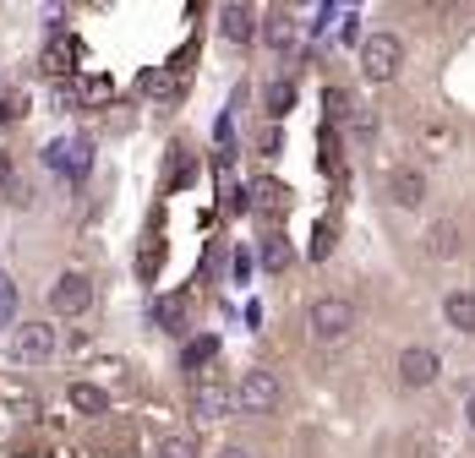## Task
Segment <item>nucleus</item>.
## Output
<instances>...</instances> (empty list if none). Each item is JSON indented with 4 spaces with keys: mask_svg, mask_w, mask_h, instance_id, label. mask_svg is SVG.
<instances>
[{
    "mask_svg": "<svg viewBox=\"0 0 475 458\" xmlns=\"http://www.w3.org/2000/svg\"><path fill=\"white\" fill-rule=\"evenodd\" d=\"M350 327H356V306L350 301H339V294H323V301H311L306 311V333L317 344H344L350 339Z\"/></svg>",
    "mask_w": 475,
    "mask_h": 458,
    "instance_id": "nucleus-1",
    "label": "nucleus"
},
{
    "mask_svg": "<svg viewBox=\"0 0 475 458\" xmlns=\"http://www.w3.org/2000/svg\"><path fill=\"white\" fill-rule=\"evenodd\" d=\"M404 65V44L394 39V33H372V39L361 44V72L366 82H394Z\"/></svg>",
    "mask_w": 475,
    "mask_h": 458,
    "instance_id": "nucleus-2",
    "label": "nucleus"
},
{
    "mask_svg": "<svg viewBox=\"0 0 475 458\" xmlns=\"http://www.w3.org/2000/svg\"><path fill=\"white\" fill-rule=\"evenodd\" d=\"M44 164H50V170H60V175H72V180H82L88 164H93V142L88 137H55L44 148Z\"/></svg>",
    "mask_w": 475,
    "mask_h": 458,
    "instance_id": "nucleus-3",
    "label": "nucleus"
},
{
    "mask_svg": "<svg viewBox=\"0 0 475 458\" xmlns=\"http://www.w3.org/2000/svg\"><path fill=\"white\" fill-rule=\"evenodd\" d=\"M88 306H93V284H88V273H60L55 289H50V311H55V317H82Z\"/></svg>",
    "mask_w": 475,
    "mask_h": 458,
    "instance_id": "nucleus-4",
    "label": "nucleus"
},
{
    "mask_svg": "<svg viewBox=\"0 0 475 458\" xmlns=\"http://www.w3.org/2000/svg\"><path fill=\"white\" fill-rule=\"evenodd\" d=\"M235 404H241L246 415H268V409H279V377H273V371H246L241 387H235Z\"/></svg>",
    "mask_w": 475,
    "mask_h": 458,
    "instance_id": "nucleus-5",
    "label": "nucleus"
},
{
    "mask_svg": "<svg viewBox=\"0 0 475 458\" xmlns=\"http://www.w3.org/2000/svg\"><path fill=\"white\" fill-rule=\"evenodd\" d=\"M235 404V393L218 382L213 371H203V377H192V409H197V420H225V409Z\"/></svg>",
    "mask_w": 475,
    "mask_h": 458,
    "instance_id": "nucleus-6",
    "label": "nucleus"
},
{
    "mask_svg": "<svg viewBox=\"0 0 475 458\" xmlns=\"http://www.w3.org/2000/svg\"><path fill=\"white\" fill-rule=\"evenodd\" d=\"M11 355L17 360H50L55 355V327L50 322H22L11 333Z\"/></svg>",
    "mask_w": 475,
    "mask_h": 458,
    "instance_id": "nucleus-7",
    "label": "nucleus"
},
{
    "mask_svg": "<svg viewBox=\"0 0 475 458\" xmlns=\"http://www.w3.org/2000/svg\"><path fill=\"white\" fill-rule=\"evenodd\" d=\"M437 371H442V360H437V349H404L399 355V382L404 387H432L437 382Z\"/></svg>",
    "mask_w": 475,
    "mask_h": 458,
    "instance_id": "nucleus-8",
    "label": "nucleus"
},
{
    "mask_svg": "<svg viewBox=\"0 0 475 458\" xmlns=\"http://www.w3.org/2000/svg\"><path fill=\"white\" fill-rule=\"evenodd\" d=\"M388 196H394L399 208H421L426 202V175L410 170V164H399V170L388 175Z\"/></svg>",
    "mask_w": 475,
    "mask_h": 458,
    "instance_id": "nucleus-9",
    "label": "nucleus"
},
{
    "mask_svg": "<svg viewBox=\"0 0 475 458\" xmlns=\"http://www.w3.org/2000/svg\"><path fill=\"white\" fill-rule=\"evenodd\" d=\"M218 33H225L230 44H251L257 39V11L251 6H218Z\"/></svg>",
    "mask_w": 475,
    "mask_h": 458,
    "instance_id": "nucleus-10",
    "label": "nucleus"
},
{
    "mask_svg": "<svg viewBox=\"0 0 475 458\" xmlns=\"http://www.w3.org/2000/svg\"><path fill=\"white\" fill-rule=\"evenodd\" d=\"M295 33H301V22L284 11V6H273V11L263 17V39H268L273 50H295Z\"/></svg>",
    "mask_w": 475,
    "mask_h": 458,
    "instance_id": "nucleus-11",
    "label": "nucleus"
},
{
    "mask_svg": "<svg viewBox=\"0 0 475 458\" xmlns=\"http://www.w3.org/2000/svg\"><path fill=\"white\" fill-rule=\"evenodd\" d=\"M442 317H448V327H459V333H475V289H454L448 301H442Z\"/></svg>",
    "mask_w": 475,
    "mask_h": 458,
    "instance_id": "nucleus-12",
    "label": "nucleus"
},
{
    "mask_svg": "<svg viewBox=\"0 0 475 458\" xmlns=\"http://www.w3.org/2000/svg\"><path fill=\"white\" fill-rule=\"evenodd\" d=\"M426 251H432V256H442V262L459 256V224H454V218H437V224L426 229Z\"/></svg>",
    "mask_w": 475,
    "mask_h": 458,
    "instance_id": "nucleus-13",
    "label": "nucleus"
},
{
    "mask_svg": "<svg viewBox=\"0 0 475 458\" xmlns=\"http://www.w3.org/2000/svg\"><path fill=\"white\" fill-rule=\"evenodd\" d=\"M66 399H72V409H82V415H110V393L93 387V382H72Z\"/></svg>",
    "mask_w": 475,
    "mask_h": 458,
    "instance_id": "nucleus-14",
    "label": "nucleus"
},
{
    "mask_svg": "<svg viewBox=\"0 0 475 458\" xmlns=\"http://www.w3.org/2000/svg\"><path fill=\"white\" fill-rule=\"evenodd\" d=\"M153 322L165 327V333H180V322H186V294H158V301H153Z\"/></svg>",
    "mask_w": 475,
    "mask_h": 458,
    "instance_id": "nucleus-15",
    "label": "nucleus"
},
{
    "mask_svg": "<svg viewBox=\"0 0 475 458\" xmlns=\"http://www.w3.org/2000/svg\"><path fill=\"white\" fill-rule=\"evenodd\" d=\"M263 104H268V115H273V120H284V115L295 110V82H284V77H279V82H268V88H263Z\"/></svg>",
    "mask_w": 475,
    "mask_h": 458,
    "instance_id": "nucleus-16",
    "label": "nucleus"
},
{
    "mask_svg": "<svg viewBox=\"0 0 475 458\" xmlns=\"http://www.w3.org/2000/svg\"><path fill=\"white\" fill-rule=\"evenodd\" d=\"M213 355H218V339H213V333H203V339H192V344H186V355H180V366H186V371L197 377V371L208 366Z\"/></svg>",
    "mask_w": 475,
    "mask_h": 458,
    "instance_id": "nucleus-17",
    "label": "nucleus"
},
{
    "mask_svg": "<svg viewBox=\"0 0 475 458\" xmlns=\"http://www.w3.org/2000/svg\"><path fill=\"white\" fill-rule=\"evenodd\" d=\"M175 88H180V72L170 65V72H148L142 77V93L148 98H175Z\"/></svg>",
    "mask_w": 475,
    "mask_h": 458,
    "instance_id": "nucleus-18",
    "label": "nucleus"
},
{
    "mask_svg": "<svg viewBox=\"0 0 475 458\" xmlns=\"http://www.w3.org/2000/svg\"><path fill=\"white\" fill-rule=\"evenodd\" d=\"M263 268H268V273H284V268H290V246H284V235H268V240H263Z\"/></svg>",
    "mask_w": 475,
    "mask_h": 458,
    "instance_id": "nucleus-19",
    "label": "nucleus"
},
{
    "mask_svg": "<svg viewBox=\"0 0 475 458\" xmlns=\"http://www.w3.org/2000/svg\"><path fill=\"white\" fill-rule=\"evenodd\" d=\"M251 196H257V208L279 213V208H284V196H290V191H284L279 180H257V186H251Z\"/></svg>",
    "mask_w": 475,
    "mask_h": 458,
    "instance_id": "nucleus-20",
    "label": "nucleus"
},
{
    "mask_svg": "<svg viewBox=\"0 0 475 458\" xmlns=\"http://www.w3.org/2000/svg\"><path fill=\"white\" fill-rule=\"evenodd\" d=\"M323 104H328V120H350V115H356V98L344 93V88H328Z\"/></svg>",
    "mask_w": 475,
    "mask_h": 458,
    "instance_id": "nucleus-21",
    "label": "nucleus"
},
{
    "mask_svg": "<svg viewBox=\"0 0 475 458\" xmlns=\"http://www.w3.org/2000/svg\"><path fill=\"white\" fill-rule=\"evenodd\" d=\"M77 93H82V104H104V98H110L115 88H110V77H82V82H77Z\"/></svg>",
    "mask_w": 475,
    "mask_h": 458,
    "instance_id": "nucleus-22",
    "label": "nucleus"
},
{
    "mask_svg": "<svg viewBox=\"0 0 475 458\" xmlns=\"http://www.w3.org/2000/svg\"><path fill=\"white\" fill-rule=\"evenodd\" d=\"M350 131H356V142H372V137H377V115H372L366 104H356V115H350Z\"/></svg>",
    "mask_w": 475,
    "mask_h": 458,
    "instance_id": "nucleus-23",
    "label": "nucleus"
},
{
    "mask_svg": "<svg viewBox=\"0 0 475 458\" xmlns=\"http://www.w3.org/2000/svg\"><path fill=\"white\" fill-rule=\"evenodd\" d=\"M11 317H17V284L0 273V327H11Z\"/></svg>",
    "mask_w": 475,
    "mask_h": 458,
    "instance_id": "nucleus-24",
    "label": "nucleus"
},
{
    "mask_svg": "<svg viewBox=\"0 0 475 458\" xmlns=\"http://www.w3.org/2000/svg\"><path fill=\"white\" fill-rule=\"evenodd\" d=\"M158 458H197V442L192 437H165L158 442Z\"/></svg>",
    "mask_w": 475,
    "mask_h": 458,
    "instance_id": "nucleus-25",
    "label": "nucleus"
},
{
    "mask_svg": "<svg viewBox=\"0 0 475 458\" xmlns=\"http://www.w3.org/2000/svg\"><path fill=\"white\" fill-rule=\"evenodd\" d=\"M66 60H72V44H50V50H44V72L60 77V72H66Z\"/></svg>",
    "mask_w": 475,
    "mask_h": 458,
    "instance_id": "nucleus-26",
    "label": "nucleus"
},
{
    "mask_svg": "<svg viewBox=\"0 0 475 458\" xmlns=\"http://www.w3.org/2000/svg\"><path fill=\"white\" fill-rule=\"evenodd\" d=\"M333 251V224H317V240H311V256H328Z\"/></svg>",
    "mask_w": 475,
    "mask_h": 458,
    "instance_id": "nucleus-27",
    "label": "nucleus"
},
{
    "mask_svg": "<svg viewBox=\"0 0 475 458\" xmlns=\"http://www.w3.org/2000/svg\"><path fill=\"white\" fill-rule=\"evenodd\" d=\"M27 110V98H0V115H6V120H17Z\"/></svg>",
    "mask_w": 475,
    "mask_h": 458,
    "instance_id": "nucleus-28",
    "label": "nucleus"
},
{
    "mask_svg": "<svg viewBox=\"0 0 475 458\" xmlns=\"http://www.w3.org/2000/svg\"><path fill=\"white\" fill-rule=\"evenodd\" d=\"M0 186H11V158L0 153Z\"/></svg>",
    "mask_w": 475,
    "mask_h": 458,
    "instance_id": "nucleus-29",
    "label": "nucleus"
},
{
    "mask_svg": "<svg viewBox=\"0 0 475 458\" xmlns=\"http://www.w3.org/2000/svg\"><path fill=\"white\" fill-rule=\"evenodd\" d=\"M218 458H251L246 447H225V453H218Z\"/></svg>",
    "mask_w": 475,
    "mask_h": 458,
    "instance_id": "nucleus-30",
    "label": "nucleus"
},
{
    "mask_svg": "<svg viewBox=\"0 0 475 458\" xmlns=\"http://www.w3.org/2000/svg\"><path fill=\"white\" fill-rule=\"evenodd\" d=\"M464 420H470V425H475V393H470V404H464Z\"/></svg>",
    "mask_w": 475,
    "mask_h": 458,
    "instance_id": "nucleus-31",
    "label": "nucleus"
}]
</instances>
